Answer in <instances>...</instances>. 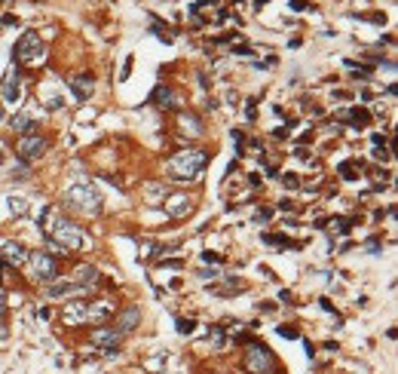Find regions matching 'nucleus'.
Returning a JSON list of instances; mask_svg holds the SVG:
<instances>
[{
    "label": "nucleus",
    "mask_w": 398,
    "mask_h": 374,
    "mask_svg": "<svg viewBox=\"0 0 398 374\" xmlns=\"http://www.w3.org/2000/svg\"><path fill=\"white\" fill-rule=\"evenodd\" d=\"M40 227H43L46 239L58 252H80V248H83V242H86L77 224L74 221H64L55 209H43V215H40Z\"/></svg>",
    "instance_id": "f257e3e1"
},
{
    "label": "nucleus",
    "mask_w": 398,
    "mask_h": 374,
    "mask_svg": "<svg viewBox=\"0 0 398 374\" xmlns=\"http://www.w3.org/2000/svg\"><path fill=\"white\" fill-rule=\"evenodd\" d=\"M61 203H64L68 209L80 212V215H98V212H101V194L95 191L89 181H80V184L68 187L64 197H61Z\"/></svg>",
    "instance_id": "f03ea898"
},
{
    "label": "nucleus",
    "mask_w": 398,
    "mask_h": 374,
    "mask_svg": "<svg viewBox=\"0 0 398 374\" xmlns=\"http://www.w3.org/2000/svg\"><path fill=\"white\" fill-rule=\"evenodd\" d=\"M206 163H209V154H206V151H181V154L172 157L169 175H172L175 181H193L199 172L206 169Z\"/></svg>",
    "instance_id": "7ed1b4c3"
},
{
    "label": "nucleus",
    "mask_w": 398,
    "mask_h": 374,
    "mask_svg": "<svg viewBox=\"0 0 398 374\" xmlns=\"http://www.w3.org/2000/svg\"><path fill=\"white\" fill-rule=\"evenodd\" d=\"M113 313V304L110 301H74L64 307V322L71 325H83V322H95V319H104Z\"/></svg>",
    "instance_id": "20e7f679"
},
{
    "label": "nucleus",
    "mask_w": 398,
    "mask_h": 374,
    "mask_svg": "<svg viewBox=\"0 0 398 374\" xmlns=\"http://www.w3.org/2000/svg\"><path fill=\"white\" fill-rule=\"evenodd\" d=\"M245 368H248L251 374H273L276 359H273L270 347H263V344H251L248 353H245Z\"/></svg>",
    "instance_id": "39448f33"
},
{
    "label": "nucleus",
    "mask_w": 398,
    "mask_h": 374,
    "mask_svg": "<svg viewBox=\"0 0 398 374\" xmlns=\"http://www.w3.org/2000/svg\"><path fill=\"white\" fill-rule=\"evenodd\" d=\"M28 258H31V264H34V276H37V282L52 285V282L58 279V264H55V258H52L49 252H31Z\"/></svg>",
    "instance_id": "423d86ee"
},
{
    "label": "nucleus",
    "mask_w": 398,
    "mask_h": 374,
    "mask_svg": "<svg viewBox=\"0 0 398 374\" xmlns=\"http://www.w3.org/2000/svg\"><path fill=\"white\" fill-rule=\"evenodd\" d=\"M16 58L19 61H40L43 58V43H40V37L34 34V31H25L22 37H19V43H16Z\"/></svg>",
    "instance_id": "0eeeda50"
},
{
    "label": "nucleus",
    "mask_w": 398,
    "mask_h": 374,
    "mask_svg": "<svg viewBox=\"0 0 398 374\" xmlns=\"http://www.w3.org/2000/svg\"><path fill=\"white\" fill-rule=\"evenodd\" d=\"M89 341H92L98 350H104L107 356H113V353L119 350V344H123V334H119V331L110 325V328H95V331L89 334Z\"/></svg>",
    "instance_id": "6e6552de"
},
{
    "label": "nucleus",
    "mask_w": 398,
    "mask_h": 374,
    "mask_svg": "<svg viewBox=\"0 0 398 374\" xmlns=\"http://www.w3.org/2000/svg\"><path fill=\"white\" fill-rule=\"evenodd\" d=\"M46 151V138H40V135H22L19 138V157L22 160H37V157H43Z\"/></svg>",
    "instance_id": "1a4fd4ad"
},
{
    "label": "nucleus",
    "mask_w": 398,
    "mask_h": 374,
    "mask_svg": "<svg viewBox=\"0 0 398 374\" xmlns=\"http://www.w3.org/2000/svg\"><path fill=\"white\" fill-rule=\"evenodd\" d=\"M193 212V203H190V197H184V194H175V197H169L166 200V215L169 218H187Z\"/></svg>",
    "instance_id": "9d476101"
},
{
    "label": "nucleus",
    "mask_w": 398,
    "mask_h": 374,
    "mask_svg": "<svg viewBox=\"0 0 398 374\" xmlns=\"http://www.w3.org/2000/svg\"><path fill=\"white\" fill-rule=\"evenodd\" d=\"M150 98H153V104H156L159 110H175V107H178V95H175V89H169V86H156Z\"/></svg>",
    "instance_id": "9b49d317"
},
{
    "label": "nucleus",
    "mask_w": 398,
    "mask_h": 374,
    "mask_svg": "<svg viewBox=\"0 0 398 374\" xmlns=\"http://www.w3.org/2000/svg\"><path fill=\"white\" fill-rule=\"evenodd\" d=\"M0 95H4L7 104H16V101L22 98V86H19V77H16L13 71L4 77V83H0Z\"/></svg>",
    "instance_id": "f8f14e48"
},
{
    "label": "nucleus",
    "mask_w": 398,
    "mask_h": 374,
    "mask_svg": "<svg viewBox=\"0 0 398 374\" xmlns=\"http://www.w3.org/2000/svg\"><path fill=\"white\" fill-rule=\"evenodd\" d=\"M4 261L7 264H13V267H22L25 261H28V248L22 245V242H4Z\"/></svg>",
    "instance_id": "ddd939ff"
},
{
    "label": "nucleus",
    "mask_w": 398,
    "mask_h": 374,
    "mask_svg": "<svg viewBox=\"0 0 398 374\" xmlns=\"http://www.w3.org/2000/svg\"><path fill=\"white\" fill-rule=\"evenodd\" d=\"M74 282H77V285H83V288H89V285L98 282V270H95L92 264H80V267L74 270Z\"/></svg>",
    "instance_id": "4468645a"
},
{
    "label": "nucleus",
    "mask_w": 398,
    "mask_h": 374,
    "mask_svg": "<svg viewBox=\"0 0 398 374\" xmlns=\"http://www.w3.org/2000/svg\"><path fill=\"white\" fill-rule=\"evenodd\" d=\"M138 319H141L138 307H129V310H123V316L116 319V331H119V334H129V331H135Z\"/></svg>",
    "instance_id": "2eb2a0df"
},
{
    "label": "nucleus",
    "mask_w": 398,
    "mask_h": 374,
    "mask_svg": "<svg viewBox=\"0 0 398 374\" xmlns=\"http://www.w3.org/2000/svg\"><path fill=\"white\" fill-rule=\"evenodd\" d=\"M71 89H74L77 101H86V98L92 95V77H86V74H80V77H74V80H71Z\"/></svg>",
    "instance_id": "dca6fc26"
},
{
    "label": "nucleus",
    "mask_w": 398,
    "mask_h": 374,
    "mask_svg": "<svg viewBox=\"0 0 398 374\" xmlns=\"http://www.w3.org/2000/svg\"><path fill=\"white\" fill-rule=\"evenodd\" d=\"M86 288L77 282H52L49 285V297H71V294H83Z\"/></svg>",
    "instance_id": "f3484780"
},
{
    "label": "nucleus",
    "mask_w": 398,
    "mask_h": 374,
    "mask_svg": "<svg viewBox=\"0 0 398 374\" xmlns=\"http://www.w3.org/2000/svg\"><path fill=\"white\" fill-rule=\"evenodd\" d=\"M13 129H16V132H22V135H37V129H40V126H37L28 114H16V117H13Z\"/></svg>",
    "instance_id": "a211bd4d"
},
{
    "label": "nucleus",
    "mask_w": 398,
    "mask_h": 374,
    "mask_svg": "<svg viewBox=\"0 0 398 374\" xmlns=\"http://www.w3.org/2000/svg\"><path fill=\"white\" fill-rule=\"evenodd\" d=\"M343 120H349L352 126H368V123H371V110H365V107H352V110H346V114H343Z\"/></svg>",
    "instance_id": "6ab92c4d"
},
{
    "label": "nucleus",
    "mask_w": 398,
    "mask_h": 374,
    "mask_svg": "<svg viewBox=\"0 0 398 374\" xmlns=\"http://www.w3.org/2000/svg\"><path fill=\"white\" fill-rule=\"evenodd\" d=\"M181 126H184V132H193V135L203 132V123H199V117H193V114H184L181 117Z\"/></svg>",
    "instance_id": "aec40b11"
},
{
    "label": "nucleus",
    "mask_w": 398,
    "mask_h": 374,
    "mask_svg": "<svg viewBox=\"0 0 398 374\" xmlns=\"http://www.w3.org/2000/svg\"><path fill=\"white\" fill-rule=\"evenodd\" d=\"M7 203H10V212H13V215H19V218L28 215V200H25V197H10Z\"/></svg>",
    "instance_id": "412c9836"
},
{
    "label": "nucleus",
    "mask_w": 398,
    "mask_h": 374,
    "mask_svg": "<svg viewBox=\"0 0 398 374\" xmlns=\"http://www.w3.org/2000/svg\"><path fill=\"white\" fill-rule=\"evenodd\" d=\"M263 242H270V245H285V248H294L297 242H291L288 236H263Z\"/></svg>",
    "instance_id": "4be33fe9"
},
{
    "label": "nucleus",
    "mask_w": 398,
    "mask_h": 374,
    "mask_svg": "<svg viewBox=\"0 0 398 374\" xmlns=\"http://www.w3.org/2000/svg\"><path fill=\"white\" fill-rule=\"evenodd\" d=\"M209 344L218 347V350L224 347V331H221V328H212V331H209Z\"/></svg>",
    "instance_id": "5701e85b"
},
{
    "label": "nucleus",
    "mask_w": 398,
    "mask_h": 374,
    "mask_svg": "<svg viewBox=\"0 0 398 374\" xmlns=\"http://www.w3.org/2000/svg\"><path fill=\"white\" fill-rule=\"evenodd\" d=\"M282 184L288 187V191H294V187H300V178H297L294 172H285V175H282Z\"/></svg>",
    "instance_id": "b1692460"
},
{
    "label": "nucleus",
    "mask_w": 398,
    "mask_h": 374,
    "mask_svg": "<svg viewBox=\"0 0 398 374\" xmlns=\"http://www.w3.org/2000/svg\"><path fill=\"white\" fill-rule=\"evenodd\" d=\"M193 328H196L193 319H178V334H193Z\"/></svg>",
    "instance_id": "393cba45"
},
{
    "label": "nucleus",
    "mask_w": 398,
    "mask_h": 374,
    "mask_svg": "<svg viewBox=\"0 0 398 374\" xmlns=\"http://www.w3.org/2000/svg\"><path fill=\"white\" fill-rule=\"evenodd\" d=\"M279 338H285V341H297V328H285V325H279Z\"/></svg>",
    "instance_id": "a878e982"
},
{
    "label": "nucleus",
    "mask_w": 398,
    "mask_h": 374,
    "mask_svg": "<svg viewBox=\"0 0 398 374\" xmlns=\"http://www.w3.org/2000/svg\"><path fill=\"white\" fill-rule=\"evenodd\" d=\"M233 144H236V157H239V154H242V144H245V135L239 129H233Z\"/></svg>",
    "instance_id": "bb28decb"
},
{
    "label": "nucleus",
    "mask_w": 398,
    "mask_h": 374,
    "mask_svg": "<svg viewBox=\"0 0 398 374\" xmlns=\"http://www.w3.org/2000/svg\"><path fill=\"white\" fill-rule=\"evenodd\" d=\"M337 172H340L343 178H349V175L355 172V163H352V160H346V163H340V166H337Z\"/></svg>",
    "instance_id": "cd10ccee"
},
{
    "label": "nucleus",
    "mask_w": 398,
    "mask_h": 374,
    "mask_svg": "<svg viewBox=\"0 0 398 374\" xmlns=\"http://www.w3.org/2000/svg\"><path fill=\"white\" fill-rule=\"evenodd\" d=\"M270 218H273L270 209H257V212H254V221H257V224H260V221H270Z\"/></svg>",
    "instance_id": "c85d7f7f"
},
{
    "label": "nucleus",
    "mask_w": 398,
    "mask_h": 374,
    "mask_svg": "<svg viewBox=\"0 0 398 374\" xmlns=\"http://www.w3.org/2000/svg\"><path fill=\"white\" fill-rule=\"evenodd\" d=\"M203 261H206V264H221V255H215V252H203Z\"/></svg>",
    "instance_id": "c756f323"
},
{
    "label": "nucleus",
    "mask_w": 398,
    "mask_h": 374,
    "mask_svg": "<svg viewBox=\"0 0 398 374\" xmlns=\"http://www.w3.org/2000/svg\"><path fill=\"white\" fill-rule=\"evenodd\" d=\"M371 141H374V147H386V135H380V132H374Z\"/></svg>",
    "instance_id": "7c9ffc66"
},
{
    "label": "nucleus",
    "mask_w": 398,
    "mask_h": 374,
    "mask_svg": "<svg viewBox=\"0 0 398 374\" xmlns=\"http://www.w3.org/2000/svg\"><path fill=\"white\" fill-rule=\"evenodd\" d=\"M129 74H132V55H129V58L123 61V74H119V77H123V80H126V77H129Z\"/></svg>",
    "instance_id": "2f4dec72"
},
{
    "label": "nucleus",
    "mask_w": 398,
    "mask_h": 374,
    "mask_svg": "<svg viewBox=\"0 0 398 374\" xmlns=\"http://www.w3.org/2000/svg\"><path fill=\"white\" fill-rule=\"evenodd\" d=\"M374 160H389V151L386 147H374Z\"/></svg>",
    "instance_id": "473e14b6"
},
{
    "label": "nucleus",
    "mask_w": 398,
    "mask_h": 374,
    "mask_svg": "<svg viewBox=\"0 0 398 374\" xmlns=\"http://www.w3.org/2000/svg\"><path fill=\"white\" fill-rule=\"evenodd\" d=\"M279 209H282V212H294V203L291 200H282V203H279Z\"/></svg>",
    "instance_id": "72a5a7b5"
},
{
    "label": "nucleus",
    "mask_w": 398,
    "mask_h": 374,
    "mask_svg": "<svg viewBox=\"0 0 398 374\" xmlns=\"http://www.w3.org/2000/svg\"><path fill=\"white\" fill-rule=\"evenodd\" d=\"M181 264H184V261H178V258H172V261H163V267H175V270H178Z\"/></svg>",
    "instance_id": "f704fd0d"
},
{
    "label": "nucleus",
    "mask_w": 398,
    "mask_h": 374,
    "mask_svg": "<svg viewBox=\"0 0 398 374\" xmlns=\"http://www.w3.org/2000/svg\"><path fill=\"white\" fill-rule=\"evenodd\" d=\"M199 276H203V279H215V276H218V270H199Z\"/></svg>",
    "instance_id": "c9c22d12"
},
{
    "label": "nucleus",
    "mask_w": 398,
    "mask_h": 374,
    "mask_svg": "<svg viewBox=\"0 0 398 374\" xmlns=\"http://www.w3.org/2000/svg\"><path fill=\"white\" fill-rule=\"evenodd\" d=\"M46 107H49V110H58V107H61V98H49V104H46Z\"/></svg>",
    "instance_id": "e433bc0d"
},
{
    "label": "nucleus",
    "mask_w": 398,
    "mask_h": 374,
    "mask_svg": "<svg viewBox=\"0 0 398 374\" xmlns=\"http://www.w3.org/2000/svg\"><path fill=\"white\" fill-rule=\"evenodd\" d=\"M322 310H328V313H334V304L328 301V297H322Z\"/></svg>",
    "instance_id": "4c0bfd02"
},
{
    "label": "nucleus",
    "mask_w": 398,
    "mask_h": 374,
    "mask_svg": "<svg viewBox=\"0 0 398 374\" xmlns=\"http://www.w3.org/2000/svg\"><path fill=\"white\" fill-rule=\"evenodd\" d=\"M16 25V16H4V28H13Z\"/></svg>",
    "instance_id": "58836bf2"
},
{
    "label": "nucleus",
    "mask_w": 398,
    "mask_h": 374,
    "mask_svg": "<svg viewBox=\"0 0 398 374\" xmlns=\"http://www.w3.org/2000/svg\"><path fill=\"white\" fill-rule=\"evenodd\" d=\"M4 307H7V294H4V291H0V310H4Z\"/></svg>",
    "instance_id": "ea45409f"
},
{
    "label": "nucleus",
    "mask_w": 398,
    "mask_h": 374,
    "mask_svg": "<svg viewBox=\"0 0 398 374\" xmlns=\"http://www.w3.org/2000/svg\"><path fill=\"white\" fill-rule=\"evenodd\" d=\"M0 279H4V267H0Z\"/></svg>",
    "instance_id": "a19ab883"
},
{
    "label": "nucleus",
    "mask_w": 398,
    "mask_h": 374,
    "mask_svg": "<svg viewBox=\"0 0 398 374\" xmlns=\"http://www.w3.org/2000/svg\"><path fill=\"white\" fill-rule=\"evenodd\" d=\"M0 163H4V154H0Z\"/></svg>",
    "instance_id": "79ce46f5"
},
{
    "label": "nucleus",
    "mask_w": 398,
    "mask_h": 374,
    "mask_svg": "<svg viewBox=\"0 0 398 374\" xmlns=\"http://www.w3.org/2000/svg\"><path fill=\"white\" fill-rule=\"evenodd\" d=\"M209 374H215V371H209Z\"/></svg>",
    "instance_id": "37998d69"
}]
</instances>
